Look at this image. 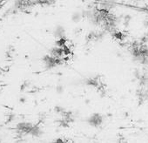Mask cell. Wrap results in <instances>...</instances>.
Returning <instances> with one entry per match:
<instances>
[{
	"label": "cell",
	"mask_w": 148,
	"mask_h": 143,
	"mask_svg": "<svg viewBox=\"0 0 148 143\" xmlns=\"http://www.w3.org/2000/svg\"><path fill=\"white\" fill-rule=\"evenodd\" d=\"M25 98H21V99H20V101H21L22 103H23V102H25Z\"/></svg>",
	"instance_id": "cell-1"
}]
</instances>
